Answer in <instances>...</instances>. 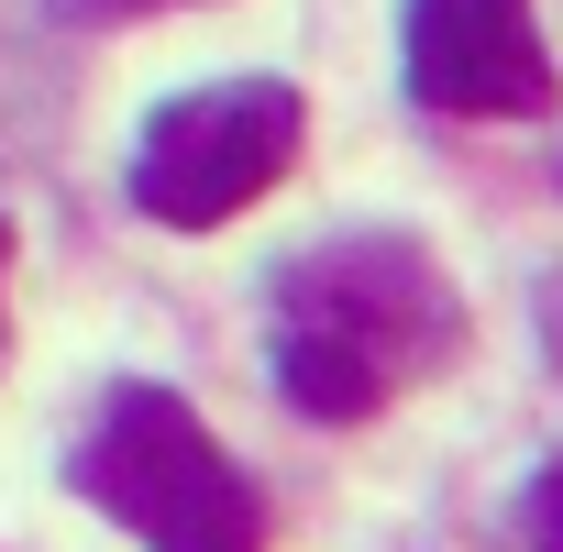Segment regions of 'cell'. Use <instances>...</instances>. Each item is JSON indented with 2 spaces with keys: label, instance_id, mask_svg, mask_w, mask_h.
<instances>
[{
  "label": "cell",
  "instance_id": "1",
  "mask_svg": "<svg viewBox=\"0 0 563 552\" xmlns=\"http://www.w3.org/2000/svg\"><path fill=\"white\" fill-rule=\"evenodd\" d=\"M265 332L288 409L354 431L464 354V288L409 232H332L265 276Z\"/></svg>",
  "mask_w": 563,
  "mask_h": 552
},
{
  "label": "cell",
  "instance_id": "2",
  "mask_svg": "<svg viewBox=\"0 0 563 552\" xmlns=\"http://www.w3.org/2000/svg\"><path fill=\"white\" fill-rule=\"evenodd\" d=\"M78 497L100 519H122L144 552H265V497L254 475L210 442V420L155 387V376H122L100 398V420L78 431L67 453Z\"/></svg>",
  "mask_w": 563,
  "mask_h": 552
},
{
  "label": "cell",
  "instance_id": "3",
  "mask_svg": "<svg viewBox=\"0 0 563 552\" xmlns=\"http://www.w3.org/2000/svg\"><path fill=\"white\" fill-rule=\"evenodd\" d=\"M310 144V100L288 78H210L177 89L144 133H133V210L166 232H221L232 210H254Z\"/></svg>",
  "mask_w": 563,
  "mask_h": 552
},
{
  "label": "cell",
  "instance_id": "4",
  "mask_svg": "<svg viewBox=\"0 0 563 552\" xmlns=\"http://www.w3.org/2000/svg\"><path fill=\"white\" fill-rule=\"evenodd\" d=\"M409 89L453 122L552 111V56L530 0H409Z\"/></svg>",
  "mask_w": 563,
  "mask_h": 552
},
{
  "label": "cell",
  "instance_id": "5",
  "mask_svg": "<svg viewBox=\"0 0 563 552\" xmlns=\"http://www.w3.org/2000/svg\"><path fill=\"white\" fill-rule=\"evenodd\" d=\"M519 541H530V552H563V464L530 475V497H519Z\"/></svg>",
  "mask_w": 563,
  "mask_h": 552
},
{
  "label": "cell",
  "instance_id": "6",
  "mask_svg": "<svg viewBox=\"0 0 563 552\" xmlns=\"http://www.w3.org/2000/svg\"><path fill=\"white\" fill-rule=\"evenodd\" d=\"M133 12H177V0H56V23H133Z\"/></svg>",
  "mask_w": 563,
  "mask_h": 552
},
{
  "label": "cell",
  "instance_id": "7",
  "mask_svg": "<svg viewBox=\"0 0 563 552\" xmlns=\"http://www.w3.org/2000/svg\"><path fill=\"white\" fill-rule=\"evenodd\" d=\"M541 354H552V376H563V265L541 276Z\"/></svg>",
  "mask_w": 563,
  "mask_h": 552
},
{
  "label": "cell",
  "instance_id": "8",
  "mask_svg": "<svg viewBox=\"0 0 563 552\" xmlns=\"http://www.w3.org/2000/svg\"><path fill=\"white\" fill-rule=\"evenodd\" d=\"M0 276H12V221H0ZM0 332H12V321H0Z\"/></svg>",
  "mask_w": 563,
  "mask_h": 552
}]
</instances>
